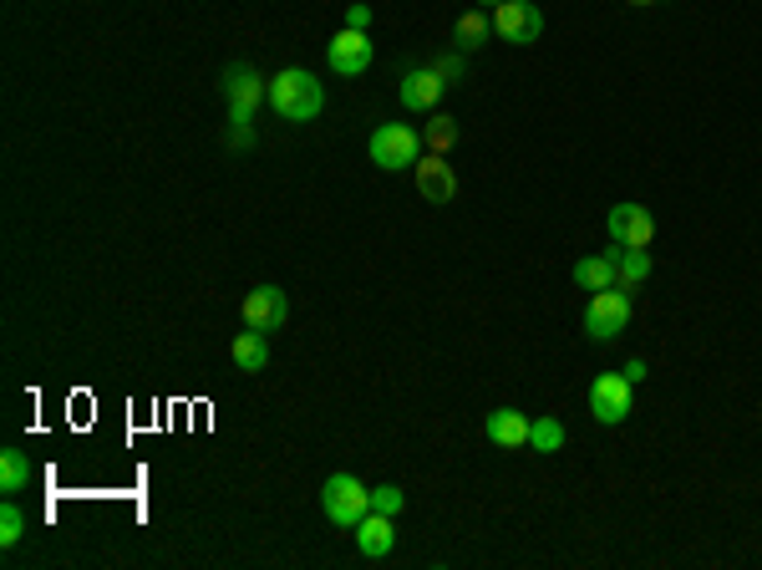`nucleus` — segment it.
I'll use <instances>...</instances> for the list:
<instances>
[{"mask_svg": "<svg viewBox=\"0 0 762 570\" xmlns=\"http://www.w3.org/2000/svg\"><path fill=\"white\" fill-rule=\"evenodd\" d=\"M239 321L250 331H280L290 321V301H285V291L280 286H254L250 296H244V305H239Z\"/></svg>", "mask_w": 762, "mask_h": 570, "instance_id": "obj_8", "label": "nucleus"}, {"mask_svg": "<svg viewBox=\"0 0 762 570\" xmlns=\"http://www.w3.org/2000/svg\"><path fill=\"white\" fill-rule=\"evenodd\" d=\"M646 362H640V356H630V362H625V382H636V387H640V382H646Z\"/></svg>", "mask_w": 762, "mask_h": 570, "instance_id": "obj_27", "label": "nucleus"}, {"mask_svg": "<svg viewBox=\"0 0 762 570\" xmlns=\"http://www.w3.org/2000/svg\"><path fill=\"white\" fill-rule=\"evenodd\" d=\"M442 92H448V82H442L438 66H413V72L397 82V97L407 113H438Z\"/></svg>", "mask_w": 762, "mask_h": 570, "instance_id": "obj_10", "label": "nucleus"}, {"mask_svg": "<svg viewBox=\"0 0 762 570\" xmlns=\"http://www.w3.org/2000/svg\"><path fill=\"white\" fill-rule=\"evenodd\" d=\"M346 25H351V31H366V25H372V6L351 0V6H346Z\"/></svg>", "mask_w": 762, "mask_h": 570, "instance_id": "obj_25", "label": "nucleus"}, {"mask_svg": "<svg viewBox=\"0 0 762 570\" xmlns=\"http://www.w3.org/2000/svg\"><path fill=\"white\" fill-rule=\"evenodd\" d=\"M529 423L519 407H493L483 418V433H488V444L493 448H529Z\"/></svg>", "mask_w": 762, "mask_h": 570, "instance_id": "obj_13", "label": "nucleus"}, {"mask_svg": "<svg viewBox=\"0 0 762 570\" xmlns=\"http://www.w3.org/2000/svg\"><path fill=\"white\" fill-rule=\"evenodd\" d=\"M372 509H376V515H392V520H397L401 509H407V495H401L397 484H376V489H372Z\"/></svg>", "mask_w": 762, "mask_h": 570, "instance_id": "obj_22", "label": "nucleus"}, {"mask_svg": "<svg viewBox=\"0 0 762 570\" xmlns=\"http://www.w3.org/2000/svg\"><path fill=\"white\" fill-rule=\"evenodd\" d=\"M325 62H331V72L336 76H362L366 66L376 62V46L366 41V31H336V37L325 41Z\"/></svg>", "mask_w": 762, "mask_h": 570, "instance_id": "obj_9", "label": "nucleus"}, {"mask_svg": "<svg viewBox=\"0 0 762 570\" xmlns=\"http://www.w3.org/2000/svg\"><path fill=\"white\" fill-rule=\"evenodd\" d=\"M630 6H656V0H630Z\"/></svg>", "mask_w": 762, "mask_h": 570, "instance_id": "obj_29", "label": "nucleus"}, {"mask_svg": "<svg viewBox=\"0 0 762 570\" xmlns=\"http://www.w3.org/2000/svg\"><path fill=\"white\" fill-rule=\"evenodd\" d=\"M366 153H372V164L382 174H397V168H413L422 158V138L407 123H382L372 133V143H366Z\"/></svg>", "mask_w": 762, "mask_h": 570, "instance_id": "obj_4", "label": "nucleus"}, {"mask_svg": "<svg viewBox=\"0 0 762 570\" xmlns=\"http://www.w3.org/2000/svg\"><path fill=\"white\" fill-rule=\"evenodd\" d=\"M321 509L325 520L341 525V530H356V525L372 515V489H366L356 474H331L321 484Z\"/></svg>", "mask_w": 762, "mask_h": 570, "instance_id": "obj_2", "label": "nucleus"}, {"mask_svg": "<svg viewBox=\"0 0 762 570\" xmlns=\"http://www.w3.org/2000/svg\"><path fill=\"white\" fill-rule=\"evenodd\" d=\"M413 174H417V194H422L427 204H452V194H458V174H452L448 153H427V158H417Z\"/></svg>", "mask_w": 762, "mask_h": 570, "instance_id": "obj_12", "label": "nucleus"}, {"mask_svg": "<svg viewBox=\"0 0 762 570\" xmlns=\"http://www.w3.org/2000/svg\"><path fill=\"white\" fill-rule=\"evenodd\" d=\"M529 448H534V454H560L564 448V423L560 418H534L529 423Z\"/></svg>", "mask_w": 762, "mask_h": 570, "instance_id": "obj_19", "label": "nucleus"}, {"mask_svg": "<svg viewBox=\"0 0 762 570\" xmlns=\"http://www.w3.org/2000/svg\"><path fill=\"white\" fill-rule=\"evenodd\" d=\"M25 484H31V458H25L21 448H6V454H0V489H6V495H21Z\"/></svg>", "mask_w": 762, "mask_h": 570, "instance_id": "obj_18", "label": "nucleus"}, {"mask_svg": "<svg viewBox=\"0 0 762 570\" xmlns=\"http://www.w3.org/2000/svg\"><path fill=\"white\" fill-rule=\"evenodd\" d=\"M488 31H493V21H488L483 11H462L458 21H452V46L468 56V51H478L488 41Z\"/></svg>", "mask_w": 762, "mask_h": 570, "instance_id": "obj_17", "label": "nucleus"}, {"mask_svg": "<svg viewBox=\"0 0 762 570\" xmlns=\"http://www.w3.org/2000/svg\"><path fill=\"white\" fill-rule=\"evenodd\" d=\"M575 286L580 291H610V286H620V270H615L610 255H585V260H575Z\"/></svg>", "mask_w": 762, "mask_h": 570, "instance_id": "obj_16", "label": "nucleus"}, {"mask_svg": "<svg viewBox=\"0 0 762 570\" xmlns=\"http://www.w3.org/2000/svg\"><path fill=\"white\" fill-rule=\"evenodd\" d=\"M630 407H636V382H625V372H601V377L589 382V413L595 423H625L630 418Z\"/></svg>", "mask_w": 762, "mask_h": 570, "instance_id": "obj_6", "label": "nucleus"}, {"mask_svg": "<svg viewBox=\"0 0 762 570\" xmlns=\"http://www.w3.org/2000/svg\"><path fill=\"white\" fill-rule=\"evenodd\" d=\"M478 6H503V0H478Z\"/></svg>", "mask_w": 762, "mask_h": 570, "instance_id": "obj_28", "label": "nucleus"}, {"mask_svg": "<svg viewBox=\"0 0 762 570\" xmlns=\"http://www.w3.org/2000/svg\"><path fill=\"white\" fill-rule=\"evenodd\" d=\"M438 72H442V82H458V76H462V51H458V56H442Z\"/></svg>", "mask_w": 762, "mask_h": 570, "instance_id": "obj_26", "label": "nucleus"}, {"mask_svg": "<svg viewBox=\"0 0 762 570\" xmlns=\"http://www.w3.org/2000/svg\"><path fill=\"white\" fill-rule=\"evenodd\" d=\"M620 286L625 291H640V286H646V276H650V255L646 250H630V245H625V255H620Z\"/></svg>", "mask_w": 762, "mask_h": 570, "instance_id": "obj_20", "label": "nucleus"}, {"mask_svg": "<svg viewBox=\"0 0 762 570\" xmlns=\"http://www.w3.org/2000/svg\"><path fill=\"white\" fill-rule=\"evenodd\" d=\"M21 535H25V515L15 505H6V509H0V546H6V550L21 546Z\"/></svg>", "mask_w": 762, "mask_h": 570, "instance_id": "obj_23", "label": "nucleus"}, {"mask_svg": "<svg viewBox=\"0 0 762 570\" xmlns=\"http://www.w3.org/2000/svg\"><path fill=\"white\" fill-rule=\"evenodd\" d=\"M229 356H234L239 372H264V367H270V336L244 327L234 342H229Z\"/></svg>", "mask_w": 762, "mask_h": 570, "instance_id": "obj_15", "label": "nucleus"}, {"mask_svg": "<svg viewBox=\"0 0 762 570\" xmlns=\"http://www.w3.org/2000/svg\"><path fill=\"white\" fill-rule=\"evenodd\" d=\"M422 143H427L432 153H448L452 143H458V123H452L448 113H432V123L422 127Z\"/></svg>", "mask_w": 762, "mask_h": 570, "instance_id": "obj_21", "label": "nucleus"}, {"mask_svg": "<svg viewBox=\"0 0 762 570\" xmlns=\"http://www.w3.org/2000/svg\"><path fill=\"white\" fill-rule=\"evenodd\" d=\"M605 229H610V240L630 245V250H646V245L656 240V215H650L646 204H615Z\"/></svg>", "mask_w": 762, "mask_h": 570, "instance_id": "obj_11", "label": "nucleus"}, {"mask_svg": "<svg viewBox=\"0 0 762 570\" xmlns=\"http://www.w3.org/2000/svg\"><path fill=\"white\" fill-rule=\"evenodd\" d=\"M356 550H362L366 560H382V556H392V546H397V520H392V515H366L362 525H356Z\"/></svg>", "mask_w": 762, "mask_h": 570, "instance_id": "obj_14", "label": "nucleus"}, {"mask_svg": "<svg viewBox=\"0 0 762 570\" xmlns=\"http://www.w3.org/2000/svg\"><path fill=\"white\" fill-rule=\"evenodd\" d=\"M630 296L636 291H625V286H610V291H595L585 305V336L589 342H615L625 327H630Z\"/></svg>", "mask_w": 762, "mask_h": 570, "instance_id": "obj_3", "label": "nucleus"}, {"mask_svg": "<svg viewBox=\"0 0 762 570\" xmlns=\"http://www.w3.org/2000/svg\"><path fill=\"white\" fill-rule=\"evenodd\" d=\"M225 143H229V148H254V127H250V123H234V117H229Z\"/></svg>", "mask_w": 762, "mask_h": 570, "instance_id": "obj_24", "label": "nucleus"}, {"mask_svg": "<svg viewBox=\"0 0 762 570\" xmlns=\"http://www.w3.org/2000/svg\"><path fill=\"white\" fill-rule=\"evenodd\" d=\"M539 31H544V11L534 0H503L493 6V37L509 41V46H534Z\"/></svg>", "mask_w": 762, "mask_h": 570, "instance_id": "obj_7", "label": "nucleus"}, {"mask_svg": "<svg viewBox=\"0 0 762 570\" xmlns=\"http://www.w3.org/2000/svg\"><path fill=\"white\" fill-rule=\"evenodd\" d=\"M270 107H275L285 123H315L325 107V87L305 66H285V72L270 76Z\"/></svg>", "mask_w": 762, "mask_h": 570, "instance_id": "obj_1", "label": "nucleus"}, {"mask_svg": "<svg viewBox=\"0 0 762 570\" xmlns=\"http://www.w3.org/2000/svg\"><path fill=\"white\" fill-rule=\"evenodd\" d=\"M219 87H225V102H229V117H234V123H254V107L270 102V82H264L250 62L225 66V82H219Z\"/></svg>", "mask_w": 762, "mask_h": 570, "instance_id": "obj_5", "label": "nucleus"}]
</instances>
